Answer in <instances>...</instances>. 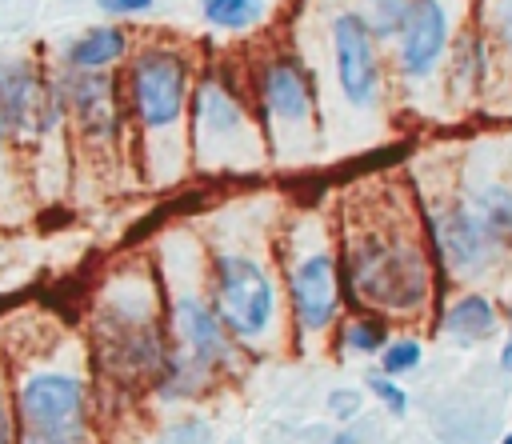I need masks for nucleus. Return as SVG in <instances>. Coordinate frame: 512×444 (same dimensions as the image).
Wrapping results in <instances>:
<instances>
[{
  "mask_svg": "<svg viewBox=\"0 0 512 444\" xmlns=\"http://www.w3.org/2000/svg\"><path fill=\"white\" fill-rule=\"evenodd\" d=\"M332 48H336V84L348 104L372 108L380 96V64L372 48V24L360 12H340L332 20Z\"/></svg>",
  "mask_w": 512,
  "mask_h": 444,
  "instance_id": "obj_12",
  "label": "nucleus"
},
{
  "mask_svg": "<svg viewBox=\"0 0 512 444\" xmlns=\"http://www.w3.org/2000/svg\"><path fill=\"white\" fill-rule=\"evenodd\" d=\"M420 360H424V348H420V340H412V336H400V340H388V344H384V352H380V372L400 380V376L416 372V368H420Z\"/></svg>",
  "mask_w": 512,
  "mask_h": 444,
  "instance_id": "obj_20",
  "label": "nucleus"
},
{
  "mask_svg": "<svg viewBox=\"0 0 512 444\" xmlns=\"http://www.w3.org/2000/svg\"><path fill=\"white\" fill-rule=\"evenodd\" d=\"M12 160H16V144H12L8 116H4V100H0V172H12Z\"/></svg>",
  "mask_w": 512,
  "mask_h": 444,
  "instance_id": "obj_24",
  "label": "nucleus"
},
{
  "mask_svg": "<svg viewBox=\"0 0 512 444\" xmlns=\"http://www.w3.org/2000/svg\"><path fill=\"white\" fill-rule=\"evenodd\" d=\"M428 236H432L436 264L456 272L460 280H476L480 272H488L500 248L492 232L480 224V216L472 212V204L464 200H448L436 212H428Z\"/></svg>",
  "mask_w": 512,
  "mask_h": 444,
  "instance_id": "obj_11",
  "label": "nucleus"
},
{
  "mask_svg": "<svg viewBox=\"0 0 512 444\" xmlns=\"http://www.w3.org/2000/svg\"><path fill=\"white\" fill-rule=\"evenodd\" d=\"M332 444H380V432H376L372 424H368V428H364V424H356V428L340 432V436H336Z\"/></svg>",
  "mask_w": 512,
  "mask_h": 444,
  "instance_id": "obj_26",
  "label": "nucleus"
},
{
  "mask_svg": "<svg viewBox=\"0 0 512 444\" xmlns=\"http://www.w3.org/2000/svg\"><path fill=\"white\" fill-rule=\"evenodd\" d=\"M104 12H112V16H132V12H148L152 8V0H96Z\"/></svg>",
  "mask_w": 512,
  "mask_h": 444,
  "instance_id": "obj_25",
  "label": "nucleus"
},
{
  "mask_svg": "<svg viewBox=\"0 0 512 444\" xmlns=\"http://www.w3.org/2000/svg\"><path fill=\"white\" fill-rule=\"evenodd\" d=\"M500 368L512 376V336H508V340H504V348H500Z\"/></svg>",
  "mask_w": 512,
  "mask_h": 444,
  "instance_id": "obj_27",
  "label": "nucleus"
},
{
  "mask_svg": "<svg viewBox=\"0 0 512 444\" xmlns=\"http://www.w3.org/2000/svg\"><path fill=\"white\" fill-rule=\"evenodd\" d=\"M420 220L400 208V196H360V208H344L340 224V272L356 304L380 316H416L432 300L436 252Z\"/></svg>",
  "mask_w": 512,
  "mask_h": 444,
  "instance_id": "obj_1",
  "label": "nucleus"
},
{
  "mask_svg": "<svg viewBox=\"0 0 512 444\" xmlns=\"http://www.w3.org/2000/svg\"><path fill=\"white\" fill-rule=\"evenodd\" d=\"M164 296L156 280H144L136 268L112 276L96 312H92V364L116 384H160V372L172 356V332L160 324Z\"/></svg>",
  "mask_w": 512,
  "mask_h": 444,
  "instance_id": "obj_3",
  "label": "nucleus"
},
{
  "mask_svg": "<svg viewBox=\"0 0 512 444\" xmlns=\"http://www.w3.org/2000/svg\"><path fill=\"white\" fill-rule=\"evenodd\" d=\"M364 384H368V392L380 400V408H384L388 416H396V420H400V416H408V392L400 388V380H396V376L372 372Z\"/></svg>",
  "mask_w": 512,
  "mask_h": 444,
  "instance_id": "obj_21",
  "label": "nucleus"
},
{
  "mask_svg": "<svg viewBox=\"0 0 512 444\" xmlns=\"http://www.w3.org/2000/svg\"><path fill=\"white\" fill-rule=\"evenodd\" d=\"M0 444H20V424H16V396H12V376L0 356Z\"/></svg>",
  "mask_w": 512,
  "mask_h": 444,
  "instance_id": "obj_22",
  "label": "nucleus"
},
{
  "mask_svg": "<svg viewBox=\"0 0 512 444\" xmlns=\"http://www.w3.org/2000/svg\"><path fill=\"white\" fill-rule=\"evenodd\" d=\"M256 104L264 116L268 148L284 160L300 156L304 140L316 128V120H312L316 100H312L308 72L292 56H268L256 72Z\"/></svg>",
  "mask_w": 512,
  "mask_h": 444,
  "instance_id": "obj_9",
  "label": "nucleus"
},
{
  "mask_svg": "<svg viewBox=\"0 0 512 444\" xmlns=\"http://www.w3.org/2000/svg\"><path fill=\"white\" fill-rule=\"evenodd\" d=\"M360 408H364V392L360 388H332L328 392V412L336 420H356Z\"/></svg>",
  "mask_w": 512,
  "mask_h": 444,
  "instance_id": "obj_23",
  "label": "nucleus"
},
{
  "mask_svg": "<svg viewBox=\"0 0 512 444\" xmlns=\"http://www.w3.org/2000/svg\"><path fill=\"white\" fill-rule=\"evenodd\" d=\"M388 340H392L388 336V320L380 312H360V316L344 320V328H340V344L352 356H380Z\"/></svg>",
  "mask_w": 512,
  "mask_h": 444,
  "instance_id": "obj_17",
  "label": "nucleus"
},
{
  "mask_svg": "<svg viewBox=\"0 0 512 444\" xmlns=\"http://www.w3.org/2000/svg\"><path fill=\"white\" fill-rule=\"evenodd\" d=\"M472 212L480 216V224L492 232L496 244H504L512 236V192L508 188H484V192H476Z\"/></svg>",
  "mask_w": 512,
  "mask_h": 444,
  "instance_id": "obj_18",
  "label": "nucleus"
},
{
  "mask_svg": "<svg viewBox=\"0 0 512 444\" xmlns=\"http://www.w3.org/2000/svg\"><path fill=\"white\" fill-rule=\"evenodd\" d=\"M124 104L144 140V160L156 184H168L184 172L188 144V108H192V80L188 60L176 48L152 44L140 48L124 76Z\"/></svg>",
  "mask_w": 512,
  "mask_h": 444,
  "instance_id": "obj_4",
  "label": "nucleus"
},
{
  "mask_svg": "<svg viewBox=\"0 0 512 444\" xmlns=\"http://www.w3.org/2000/svg\"><path fill=\"white\" fill-rule=\"evenodd\" d=\"M500 444H512V432H508V436H504V440H500Z\"/></svg>",
  "mask_w": 512,
  "mask_h": 444,
  "instance_id": "obj_29",
  "label": "nucleus"
},
{
  "mask_svg": "<svg viewBox=\"0 0 512 444\" xmlns=\"http://www.w3.org/2000/svg\"><path fill=\"white\" fill-rule=\"evenodd\" d=\"M84 360H92V348L60 328H40L12 352L8 376L20 444H88Z\"/></svg>",
  "mask_w": 512,
  "mask_h": 444,
  "instance_id": "obj_2",
  "label": "nucleus"
},
{
  "mask_svg": "<svg viewBox=\"0 0 512 444\" xmlns=\"http://www.w3.org/2000/svg\"><path fill=\"white\" fill-rule=\"evenodd\" d=\"M124 56H128V32L116 28V24H100V28H88L84 36H76L64 48V68H72V72H108Z\"/></svg>",
  "mask_w": 512,
  "mask_h": 444,
  "instance_id": "obj_15",
  "label": "nucleus"
},
{
  "mask_svg": "<svg viewBox=\"0 0 512 444\" xmlns=\"http://www.w3.org/2000/svg\"><path fill=\"white\" fill-rule=\"evenodd\" d=\"M208 292L236 344L248 352L272 348L280 328V280L256 248L216 244L208 260Z\"/></svg>",
  "mask_w": 512,
  "mask_h": 444,
  "instance_id": "obj_5",
  "label": "nucleus"
},
{
  "mask_svg": "<svg viewBox=\"0 0 512 444\" xmlns=\"http://www.w3.org/2000/svg\"><path fill=\"white\" fill-rule=\"evenodd\" d=\"M284 252V296L292 312L296 340L324 336L336 324V312L344 304V272L340 256L320 228V220L304 216L292 224V236L280 244Z\"/></svg>",
  "mask_w": 512,
  "mask_h": 444,
  "instance_id": "obj_7",
  "label": "nucleus"
},
{
  "mask_svg": "<svg viewBox=\"0 0 512 444\" xmlns=\"http://www.w3.org/2000/svg\"><path fill=\"white\" fill-rule=\"evenodd\" d=\"M400 72L408 80H424L436 72L448 48V12L440 0H408L400 16Z\"/></svg>",
  "mask_w": 512,
  "mask_h": 444,
  "instance_id": "obj_14",
  "label": "nucleus"
},
{
  "mask_svg": "<svg viewBox=\"0 0 512 444\" xmlns=\"http://www.w3.org/2000/svg\"><path fill=\"white\" fill-rule=\"evenodd\" d=\"M188 156L200 168H260L272 156L264 124L220 76H204L192 84Z\"/></svg>",
  "mask_w": 512,
  "mask_h": 444,
  "instance_id": "obj_6",
  "label": "nucleus"
},
{
  "mask_svg": "<svg viewBox=\"0 0 512 444\" xmlns=\"http://www.w3.org/2000/svg\"><path fill=\"white\" fill-rule=\"evenodd\" d=\"M496 324H500L496 304H492L484 292H460V296L444 308V316H440V328H444L452 340H460V344L488 340V336L496 332Z\"/></svg>",
  "mask_w": 512,
  "mask_h": 444,
  "instance_id": "obj_16",
  "label": "nucleus"
},
{
  "mask_svg": "<svg viewBox=\"0 0 512 444\" xmlns=\"http://www.w3.org/2000/svg\"><path fill=\"white\" fill-rule=\"evenodd\" d=\"M500 28H504V40H508V44H512V8H508V12H504V20H500Z\"/></svg>",
  "mask_w": 512,
  "mask_h": 444,
  "instance_id": "obj_28",
  "label": "nucleus"
},
{
  "mask_svg": "<svg viewBox=\"0 0 512 444\" xmlns=\"http://www.w3.org/2000/svg\"><path fill=\"white\" fill-rule=\"evenodd\" d=\"M200 8H204L208 24L228 28V32H244V28H252L264 16L268 0H204Z\"/></svg>",
  "mask_w": 512,
  "mask_h": 444,
  "instance_id": "obj_19",
  "label": "nucleus"
},
{
  "mask_svg": "<svg viewBox=\"0 0 512 444\" xmlns=\"http://www.w3.org/2000/svg\"><path fill=\"white\" fill-rule=\"evenodd\" d=\"M60 96L68 108V120L84 140L112 144L124 128V96H116V80L108 72H72L60 80Z\"/></svg>",
  "mask_w": 512,
  "mask_h": 444,
  "instance_id": "obj_13",
  "label": "nucleus"
},
{
  "mask_svg": "<svg viewBox=\"0 0 512 444\" xmlns=\"http://www.w3.org/2000/svg\"><path fill=\"white\" fill-rule=\"evenodd\" d=\"M208 288V256L192 260V268H176V280L168 284V332H172V352L188 364H196L208 380L224 364L236 360V340L224 328L212 292Z\"/></svg>",
  "mask_w": 512,
  "mask_h": 444,
  "instance_id": "obj_8",
  "label": "nucleus"
},
{
  "mask_svg": "<svg viewBox=\"0 0 512 444\" xmlns=\"http://www.w3.org/2000/svg\"><path fill=\"white\" fill-rule=\"evenodd\" d=\"M0 100H4V116H8V132H12L16 152L48 144V136H56L68 120L60 84H52L28 60H4L0 64Z\"/></svg>",
  "mask_w": 512,
  "mask_h": 444,
  "instance_id": "obj_10",
  "label": "nucleus"
}]
</instances>
